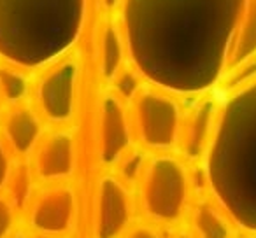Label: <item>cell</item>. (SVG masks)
<instances>
[{
  "mask_svg": "<svg viewBox=\"0 0 256 238\" xmlns=\"http://www.w3.org/2000/svg\"><path fill=\"white\" fill-rule=\"evenodd\" d=\"M132 217V202L126 188L116 179H104L98 184L93 231L95 238H116L126 230Z\"/></svg>",
  "mask_w": 256,
  "mask_h": 238,
  "instance_id": "7a4b0ae2",
  "label": "cell"
},
{
  "mask_svg": "<svg viewBox=\"0 0 256 238\" xmlns=\"http://www.w3.org/2000/svg\"><path fill=\"white\" fill-rule=\"evenodd\" d=\"M140 132L151 146H168L178 132V110L174 103L160 96H144L139 105Z\"/></svg>",
  "mask_w": 256,
  "mask_h": 238,
  "instance_id": "277c9868",
  "label": "cell"
},
{
  "mask_svg": "<svg viewBox=\"0 0 256 238\" xmlns=\"http://www.w3.org/2000/svg\"><path fill=\"white\" fill-rule=\"evenodd\" d=\"M176 238H193V237H192V235H184V233H182V235H179V237H176Z\"/></svg>",
  "mask_w": 256,
  "mask_h": 238,
  "instance_id": "e0dca14e",
  "label": "cell"
},
{
  "mask_svg": "<svg viewBox=\"0 0 256 238\" xmlns=\"http://www.w3.org/2000/svg\"><path fill=\"white\" fill-rule=\"evenodd\" d=\"M8 186L11 189V203L14 205V209L25 205L30 196V177L25 168L16 170L14 174L9 175Z\"/></svg>",
  "mask_w": 256,
  "mask_h": 238,
  "instance_id": "8fae6325",
  "label": "cell"
},
{
  "mask_svg": "<svg viewBox=\"0 0 256 238\" xmlns=\"http://www.w3.org/2000/svg\"><path fill=\"white\" fill-rule=\"evenodd\" d=\"M186 175L176 161L158 160L142 186V209L154 221H176L186 205Z\"/></svg>",
  "mask_w": 256,
  "mask_h": 238,
  "instance_id": "6da1fadb",
  "label": "cell"
},
{
  "mask_svg": "<svg viewBox=\"0 0 256 238\" xmlns=\"http://www.w3.org/2000/svg\"><path fill=\"white\" fill-rule=\"evenodd\" d=\"M102 121V156L104 161H112L126 146V125L120 105L114 100L104 103Z\"/></svg>",
  "mask_w": 256,
  "mask_h": 238,
  "instance_id": "52a82bcc",
  "label": "cell"
},
{
  "mask_svg": "<svg viewBox=\"0 0 256 238\" xmlns=\"http://www.w3.org/2000/svg\"><path fill=\"white\" fill-rule=\"evenodd\" d=\"M9 175H11V167H9V158L6 153L4 146L0 144V189L8 186Z\"/></svg>",
  "mask_w": 256,
  "mask_h": 238,
  "instance_id": "4fadbf2b",
  "label": "cell"
},
{
  "mask_svg": "<svg viewBox=\"0 0 256 238\" xmlns=\"http://www.w3.org/2000/svg\"><path fill=\"white\" fill-rule=\"evenodd\" d=\"M14 226V205L9 198L0 196V238H9Z\"/></svg>",
  "mask_w": 256,
  "mask_h": 238,
  "instance_id": "7c38bea8",
  "label": "cell"
},
{
  "mask_svg": "<svg viewBox=\"0 0 256 238\" xmlns=\"http://www.w3.org/2000/svg\"><path fill=\"white\" fill-rule=\"evenodd\" d=\"M26 91L25 79L9 68H0V96L8 100H20Z\"/></svg>",
  "mask_w": 256,
  "mask_h": 238,
  "instance_id": "30bf717a",
  "label": "cell"
},
{
  "mask_svg": "<svg viewBox=\"0 0 256 238\" xmlns=\"http://www.w3.org/2000/svg\"><path fill=\"white\" fill-rule=\"evenodd\" d=\"M192 224L198 238H230L232 235L224 214L209 203H202L193 210Z\"/></svg>",
  "mask_w": 256,
  "mask_h": 238,
  "instance_id": "9c48e42d",
  "label": "cell"
},
{
  "mask_svg": "<svg viewBox=\"0 0 256 238\" xmlns=\"http://www.w3.org/2000/svg\"><path fill=\"white\" fill-rule=\"evenodd\" d=\"M139 158H132V160H128L126 163H124L123 167V175L124 179H128V181H132V179L137 177V172H139Z\"/></svg>",
  "mask_w": 256,
  "mask_h": 238,
  "instance_id": "9a60e30c",
  "label": "cell"
},
{
  "mask_svg": "<svg viewBox=\"0 0 256 238\" xmlns=\"http://www.w3.org/2000/svg\"><path fill=\"white\" fill-rule=\"evenodd\" d=\"M11 238H28V235H25V233H22V231H18V233H14Z\"/></svg>",
  "mask_w": 256,
  "mask_h": 238,
  "instance_id": "2e32d148",
  "label": "cell"
},
{
  "mask_svg": "<svg viewBox=\"0 0 256 238\" xmlns=\"http://www.w3.org/2000/svg\"><path fill=\"white\" fill-rule=\"evenodd\" d=\"M40 126L37 117L28 110H14L6 119V137L18 153L25 154L36 144Z\"/></svg>",
  "mask_w": 256,
  "mask_h": 238,
  "instance_id": "ba28073f",
  "label": "cell"
},
{
  "mask_svg": "<svg viewBox=\"0 0 256 238\" xmlns=\"http://www.w3.org/2000/svg\"><path fill=\"white\" fill-rule=\"evenodd\" d=\"M126 238H162V235L150 226H137L126 235Z\"/></svg>",
  "mask_w": 256,
  "mask_h": 238,
  "instance_id": "5bb4252c",
  "label": "cell"
},
{
  "mask_svg": "<svg viewBox=\"0 0 256 238\" xmlns=\"http://www.w3.org/2000/svg\"><path fill=\"white\" fill-rule=\"evenodd\" d=\"M76 68L67 65L51 74L40 86V103L48 116L53 119H65L72 110L74 98Z\"/></svg>",
  "mask_w": 256,
  "mask_h": 238,
  "instance_id": "5b68a950",
  "label": "cell"
},
{
  "mask_svg": "<svg viewBox=\"0 0 256 238\" xmlns=\"http://www.w3.org/2000/svg\"><path fill=\"white\" fill-rule=\"evenodd\" d=\"M74 168V146L68 135H54L42 146L37 158V172L42 179L67 177Z\"/></svg>",
  "mask_w": 256,
  "mask_h": 238,
  "instance_id": "8992f818",
  "label": "cell"
},
{
  "mask_svg": "<svg viewBox=\"0 0 256 238\" xmlns=\"http://www.w3.org/2000/svg\"><path fill=\"white\" fill-rule=\"evenodd\" d=\"M76 216V198L68 188L44 191L32 203L30 226L42 235H64L72 228Z\"/></svg>",
  "mask_w": 256,
  "mask_h": 238,
  "instance_id": "3957f363",
  "label": "cell"
}]
</instances>
